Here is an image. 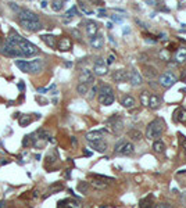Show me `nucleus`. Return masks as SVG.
<instances>
[{"label": "nucleus", "mask_w": 186, "mask_h": 208, "mask_svg": "<svg viewBox=\"0 0 186 208\" xmlns=\"http://www.w3.org/2000/svg\"><path fill=\"white\" fill-rule=\"evenodd\" d=\"M42 38V40L44 42V44H47L49 47H52V49H54L56 46H57V39H56V36L54 35H42L40 36Z\"/></svg>", "instance_id": "20"}, {"label": "nucleus", "mask_w": 186, "mask_h": 208, "mask_svg": "<svg viewBox=\"0 0 186 208\" xmlns=\"http://www.w3.org/2000/svg\"><path fill=\"white\" fill-rule=\"evenodd\" d=\"M54 86H56V85H52L50 88H39V89H38V93H42V94H43V93H46V92H49V89L54 88Z\"/></svg>", "instance_id": "44"}, {"label": "nucleus", "mask_w": 186, "mask_h": 208, "mask_svg": "<svg viewBox=\"0 0 186 208\" xmlns=\"http://www.w3.org/2000/svg\"><path fill=\"white\" fill-rule=\"evenodd\" d=\"M90 185L93 186L94 189H97V190H104V189L108 187V182L99 179V177H94V176H93V180L90 182Z\"/></svg>", "instance_id": "22"}, {"label": "nucleus", "mask_w": 186, "mask_h": 208, "mask_svg": "<svg viewBox=\"0 0 186 208\" xmlns=\"http://www.w3.org/2000/svg\"><path fill=\"white\" fill-rule=\"evenodd\" d=\"M164 132V122L163 119H153L149 125H147V129H146V137L149 140H158L161 137Z\"/></svg>", "instance_id": "1"}, {"label": "nucleus", "mask_w": 186, "mask_h": 208, "mask_svg": "<svg viewBox=\"0 0 186 208\" xmlns=\"http://www.w3.org/2000/svg\"><path fill=\"white\" fill-rule=\"evenodd\" d=\"M71 33H72V35H74L76 39H79V40H81V38H82V36H81V33H79V31H76V29H71Z\"/></svg>", "instance_id": "47"}, {"label": "nucleus", "mask_w": 186, "mask_h": 208, "mask_svg": "<svg viewBox=\"0 0 186 208\" xmlns=\"http://www.w3.org/2000/svg\"><path fill=\"white\" fill-rule=\"evenodd\" d=\"M79 80H81V83H86V85L93 83L94 76H93L90 69H82V72H81V75H79Z\"/></svg>", "instance_id": "11"}, {"label": "nucleus", "mask_w": 186, "mask_h": 208, "mask_svg": "<svg viewBox=\"0 0 186 208\" xmlns=\"http://www.w3.org/2000/svg\"><path fill=\"white\" fill-rule=\"evenodd\" d=\"M107 132L105 129H99V130H92V132L86 133V140L88 141H96V140H103L104 133Z\"/></svg>", "instance_id": "10"}, {"label": "nucleus", "mask_w": 186, "mask_h": 208, "mask_svg": "<svg viewBox=\"0 0 186 208\" xmlns=\"http://www.w3.org/2000/svg\"><path fill=\"white\" fill-rule=\"evenodd\" d=\"M18 19H24V21H39V17L36 13L28 10V8H21L18 13Z\"/></svg>", "instance_id": "7"}, {"label": "nucleus", "mask_w": 186, "mask_h": 208, "mask_svg": "<svg viewBox=\"0 0 186 208\" xmlns=\"http://www.w3.org/2000/svg\"><path fill=\"white\" fill-rule=\"evenodd\" d=\"M19 25H21L24 29L29 31V32H38L43 28V24L40 21H24V19H18Z\"/></svg>", "instance_id": "5"}, {"label": "nucleus", "mask_w": 186, "mask_h": 208, "mask_svg": "<svg viewBox=\"0 0 186 208\" xmlns=\"http://www.w3.org/2000/svg\"><path fill=\"white\" fill-rule=\"evenodd\" d=\"M63 7H64V2H63V0H53L52 8L54 11H61V10H63Z\"/></svg>", "instance_id": "31"}, {"label": "nucleus", "mask_w": 186, "mask_h": 208, "mask_svg": "<svg viewBox=\"0 0 186 208\" xmlns=\"http://www.w3.org/2000/svg\"><path fill=\"white\" fill-rule=\"evenodd\" d=\"M10 7H11V8H13V10H14V11H15V13H17V14H18V13H19V10H21V7H18V6H17V4H15V3H10Z\"/></svg>", "instance_id": "46"}, {"label": "nucleus", "mask_w": 186, "mask_h": 208, "mask_svg": "<svg viewBox=\"0 0 186 208\" xmlns=\"http://www.w3.org/2000/svg\"><path fill=\"white\" fill-rule=\"evenodd\" d=\"M85 155H92V153L88 151V150H85Z\"/></svg>", "instance_id": "58"}, {"label": "nucleus", "mask_w": 186, "mask_h": 208, "mask_svg": "<svg viewBox=\"0 0 186 208\" xmlns=\"http://www.w3.org/2000/svg\"><path fill=\"white\" fill-rule=\"evenodd\" d=\"M180 144H182V149H183V154L186 157V137L185 136H180Z\"/></svg>", "instance_id": "39"}, {"label": "nucleus", "mask_w": 186, "mask_h": 208, "mask_svg": "<svg viewBox=\"0 0 186 208\" xmlns=\"http://www.w3.org/2000/svg\"><path fill=\"white\" fill-rule=\"evenodd\" d=\"M113 79L115 80L117 83L125 82V80L128 79V74H126V71H124V69H117V71H114V74H113Z\"/></svg>", "instance_id": "19"}, {"label": "nucleus", "mask_w": 186, "mask_h": 208, "mask_svg": "<svg viewBox=\"0 0 186 208\" xmlns=\"http://www.w3.org/2000/svg\"><path fill=\"white\" fill-rule=\"evenodd\" d=\"M129 32H130L129 27H124V29H122V33H124V35H126V33H129Z\"/></svg>", "instance_id": "51"}, {"label": "nucleus", "mask_w": 186, "mask_h": 208, "mask_svg": "<svg viewBox=\"0 0 186 208\" xmlns=\"http://www.w3.org/2000/svg\"><path fill=\"white\" fill-rule=\"evenodd\" d=\"M92 3H97V4H101V0H90Z\"/></svg>", "instance_id": "55"}, {"label": "nucleus", "mask_w": 186, "mask_h": 208, "mask_svg": "<svg viewBox=\"0 0 186 208\" xmlns=\"http://www.w3.org/2000/svg\"><path fill=\"white\" fill-rule=\"evenodd\" d=\"M121 104L124 105L125 108H133L135 107V104H136V101H135V99H133L132 96H125L124 99H122Z\"/></svg>", "instance_id": "25"}, {"label": "nucleus", "mask_w": 186, "mask_h": 208, "mask_svg": "<svg viewBox=\"0 0 186 208\" xmlns=\"http://www.w3.org/2000/svg\"><path fill=\"white\" fill-rule=\"evenodd\" d=\"M18 49L21 50L22 57H32V55L39 54V49H38V47H36L33 43H31L29 40L24 39V38L18 42Z\"/></svg>", "instance_id": "2"}, {"label": "nucleus", "mask_w": 186, "mask_h": 208, "mask_svg": "<svg viewBox=\"0 0 186 208\" xmlns=\"http://www.w3.org/2000/svg\"><path fill=\"white\" fill-rule=\"evenodd\" d=\"M176 61L178 63H182V61H186V49L185 47H180L176 53Z\"/></svg>", "instance_id": "28"}, {"label": "nucleus", "mask_w": 186, "mask_h": 208, "mask_svg": "<svg viewBox=\"0 0 186 208\" xmlns=\"http://www.w3.org/2000/svg\"><path fill=\"white\" fill-rule=\"evenodd\" d=\"M103 44H104V38H103V35H100V33H97L93 38H90V46L93 47L94 50H100L103 47Z\"/></svg>", "instance_id": "13"}, {"label": "nucleus", "mask_w": 186, "mask_h": 208, "mask_svg": "<svg viewBox=\"0 0 186 208\" xmlns=\"http://www.w3.org/2000/svg\"><path fill=\"white\" fill-rule=\"evenodd\" d=\"M0 208H7V201L6 200H0Z\"/></svg>", "instance_id": "50"}, {"label": "nucleus", "mask_w": 186, "mask_h": 208, "mask_svg": "<svg viewBox=\"0 0 186 208\" xmlns=\"http://www.w3.org/2000/svg\"><path fill=\"white\" fill-rule=\"evenodd\" d=\"M128 78H129L132 86H139L142 83V75L139 74V71H136V69H132V71L129 72V75H128Z\"/></svg>", "instance_id": "16"}, {"label": "nucleus", "mask_w": 186, "mask_h": 208, "mask_svg": "<svg viewBox=\"0 0 186 208\" xmlns=\"http://www.w3.org/2000/svg\"><path fill=\"white\" fill-rule=\"evenodd\" d=\"M71 141H72V144H74V146H76V139H75V137H72Z\"/></svg>", "instance_id": "56"}, {"label": "nucleus", "mask_w": 186, "mask_h": 208, "mask_svg": "<svg viewBox=\"0 0 186 208\" xmlns=\"http://www.w3.org/2000/svg\"><path fill=\"white\" fill-rule=\"evenodd\" d=\"M105 125L111 129V132L115 133V135H119V133L124 130V121L121 119V116L118 115H113L105 121Z\"/></svg>", "instance_id": "4"}, {"label": "nucleus", "mask_w": 186, "mask_h": 208, "mask_svg": "<svg viewBox=\"0 0 186 208\" xmlns=\"http://www.w3.org/2000/svg\"><path fill=\"white\" fill-rule=\"evenodd\" d=\"M29 63V74H39L43 68V63L42 60H33V61H28Z\"/></svg>", "instance_id": "15"}, {"label": "nucleus", "mask_w": 186, "mask_h": 208, "mask_svg": "<svg viewBox=\"0 0 186 208\" xmlns=\"http://www.w3.org/2000/svg\"><path fill=\"white\" fill-rule=\"evenodd\" d=\"M175 82H176V76L171 71H167L160 75V85L164 88H171L172 85H175Z\"/></svg>", "instance_id": "6"}, {"label": "nucleus", "mask_w": 186, "mask_h": 208, "mask_svg": "<svg viewBox=\"0 0 186 208\" xmlns=\"http://www.w3.org/2000/svg\"><path fill=\"white\" fill-rule=\"evenodd\" d=\"M75 15H78V10L74 6V7H71L65 14H64V18H72V17H75Z\"/></svg>", "instance_id": "36"}, {"label": "nucleus", "mask_w": 186, "mask_h": 208, "mask_svg": "<svg viewBox=\"0 0 186 208\" xmlns=\"http://www.w3.org/2000/svg\"><path fill=\"white\" fill-rule=\"evenodd\" d=\"M99 32V27L94 21H88L86 22V33H88L89 38H93L94 35H97Z\"/></svg>", "instance_id": "18"}, {"label": "nucleus", "mask_w": 186, "mask_h": 208, "mask_svg": "<svg viewBox=\"0 0 186 208\" xmlns=\"http://www.w3.org/2000/svg\"><path fill=\"white\" fill-rule=\"evenodd\" d=\"M161 104V99L157 96V94H150L149 97V103H147V107L151 108V110H155V108H158Z\"/></svg>", "instance_id": "21"}, {"label": "nucleus", "mask_w": 186, "mask_h": 208, "mask_svg": "<svg viewBox=\"0 0 186 208\" xmlns=\"http://www.w3.org/2000/svg\"><path fill=\"white\" fill-rule=\"evenodd\" d=\"M31 121H32V118H31L29 115H22L21 118H19V125L21 126H28V125L31 124Z\"/></svg>", "instance_id": "35"}, {"label": "nucleus", "mask_w": 186, "mask_h": 208, "mask_svg": "<svg viewBox=\"0 0 186 208\" xmlns=\"http://www.w3.org/2000/svg\"><path fill=\"white\" fill-rule=\"evenodd\" d=\"M78 190L82 194H86L89 191V183L88 182H79L78 183Z\"/></svg>", "instance_id": "33"}, {"label": "nucleus", "mask_w": 186, "mask_h": 208, "mask_svg": "<svg viewBox=\"0 0 186 208\" xmlns=\"http://www.w3.org/2000/svg\"><path fill=\"white\" fill-rule=\"evenodd\" d=\"M139 208H157V204H155L154 196H146L144 198H142L139 201Z\"/></svg>", "instance_id": "9"}, {"label": "nucleus", "mask_w": 186, "mask_h": 208, "mask_svg": "<svg viewBox=\"0 0 186 208\" xmlns=\"http://www.w3.org/2000/svg\"><path fill=\"white\" fill-rule=\"evenodd\" d=\"M111 19H113L114 22H122L124 17H122V15H117V14H114V15H111Z\"/></svg>", "instance_id": "42"}, {"label": "nucleus", "mask_w": 186, "mask_h": 208, "mask_svg": "<svg viewBox=\"0 0 186 208\" xmlns=\"http://www.w3.org/2000/svg\"><path fill=\"white\" fill-rule=\"evenodd\" d=\"M185 202H186V197H185Z\"/></svg>", "instance_id": "59"}, {"label": "nucleus", "mask_w": 186, "mask_h": 208, "mask_svg": "<svg viewBox=\"0 0 186 208\" xmlns=\"http://www.w3.org/2000/svg\"><path fill=\"white\" fill-rule=\"evenodd\" d=\"M107 28H108V29H111V28H113V24H111V22H108V24H107Z\"/></svg>", "instance_id": "57"}, {"label": "nucleus", "mask_w": 186, "mask_h": 208, "mask_svg": "<svg viewBox=\"0 0 186 208\" xmlns=\"http://www.w3.org/2000/svg\"><path fill=\"white\" fill-rule=\"evenodd\" d=\"M18 89H19V90H24V89H25V85L19 82V83H18Z\"/></svg>", "instance_id": "53"}, {"label": "nucleus", "mask_w": 186, "mask_h": 208, "mask_svg": "<svg viewBox=\"0 0 186 208\" xmlns=\"http://www.w3.org/2000/svg\"><path fill=\"white\" fill-rule=\"evenodd\" d=\"M93 72L99 76H103V75L107 74V65L103 61V58H96L94 61V67H93Z\"/></svg>", "instance_id": "8"}, {"label": "nucleus", "mask_w": 186, "mask_h": 208, "mask_svg": "<svg viewBox=\"0 0 186 208\" xmlns=\"http://www.w3.org/2000/svg\"><path fill=\"white\" fill-rule=\"evenodd\" d=\"M114 61H115V55H114V54H110V55L107 57V64H108V65H111Z\"/></svg>", "instance_id": "45"}, {"label": "nucleus", "mask_w": 186, "mask_h": 208, "mask_svg": "<svg viewBox=\"0 0 186 208\" xmlns=\"http://www.w3.org/2000/svg\"><path fill=\"white\" fill-rule=\"evenodd\" d=\"M149 97H150V94H149V92H142L140 93V101H142V104L143 105H146L147 107V103H149Z\"/></svg>", "instance_id": "37"}, {"label": "nucleus", "mask_w": 186, "mask_h": 208, "mask_svg": "<svg viewBox=\"0 0 186 208\" xmlns=\"http://www.w3.org/2000/svg\"><path fill=\"white\" fill-rule=\"evenodd\" d=\"M61 189H63V185H61V183H57V185H52L50 186V191H54V190H61Z\"/></svg>", "instance_id": "41"}, {"label": "nucleus", "mask_w": 186, "mask_h": 208, "mask_svg": "<svg viewBox=\"0 0 186 208\" xmlns=\"http://www.w3.org/2000/svg\"><path fill=\"white\" fill-rule=\"evenodd\" d=\"M128 136H129L130 140H133V141H139L142 139V133L139 132L138 129H130L129 132H128Z\"/></svg>", "instance_id": "27"}, {"label": "nucleus", "mask_w": 186, "mask_h": 208, "mask_svg": "<svg viewBox=\"0 0 186 208\" xmlns=\"http://www.w3.org/2000/svg\"><path fill=\"white\" fill-rule=\"evenodd\" d=\"M153 150H154L155 153H158V154H163V153H165V144H164L163 140H154V143H153Z\"/></svg>", "instance_id": "24"}, {"label": "nucleus", "mask_w": 186, "mask_h": 208, "mask_svg": "<svg viewBox=\"0 0 186 208\" xmlns=\"http://www.w3.org/2000/svg\"><path fill=\"white\" fill-rule=\"evenodd\" d=\"M96 93H97V88L96 86H93V88L89 90V99H93V97L96 96Z\"/></svg>", "instance_id": "43"}, {"label": "nucleus", "mask_w": 186, "mask_h": 208, "mask_svg": "<svg viewBox=\"0 0 186 208\" xmlns=\"http://www.w3.org/2000/svg\"><path fill=\"white\" fill-rule=\"evenodd\" d=\"M76 92L81 94V96H85V94L89 92V85H86V83H79V85L76 86Z\"/></svg>", "instance_id": "30"}, {"label": "nucleus", "mask_w": 186, "mask_h": 208, "mask_svg": "<svg viewBox=\"0 0 186 208\" xmlns=\"http://www.w3.org/2000/svg\"><path fill=\"white\" fill-rule=\"evenodd\" d=\"M15 65L21 69L22 72H27L29 74V63L28 61H24V60H15Z\"/></svg>", "instance_id": "26"}, {"label": "nucleus", "mask_w": 186, "mask_h": 208, "mask_svg": "<svg viewBox=\"0 0 186 208\" xmlns=\"http://www.w3.org/2000/svg\"><path fill=\"white\" fill-rule=\"evenodd\" d=\"M56 154H49L46 157V160H47V164H53V162H56Z\"/></svg>", "instance_id": "40"}, {"label": "nucleus", "mask_w": 186, "mask_h": 208, "mask_svg": "<svg viewBox=\"0 0 186 208\" xmlns=\"http://www.w3.org/2000/svg\"><path fill=\"white\" fill-rule=\"evenodd\" d=\"M68 208H69V207H68Z\"/></svg>", "instance_id": "60"}, {"label": "nucleus", "mask_w": 186, "mask_h": 208, "mask_svg": "<svg viewBox=\"0 0 186 208\" xmlns=\"http://www.w3.org/2000/svg\"><path fill=\"white\" fill-rule=\"evenodd\" d=\"M133 151H135V147L130 141L125 140V139H121L118 143L114 147V153L118 155H132Z\"/></svg>", "instance_id": "3"}, {"label": "nucleus", "mask_w": 186, "mask_h": 208, "mask_svg": "<svg viewBox=\"0 0 186 208\" xmlns=\"http://www.w3.org/2000/svg\"><path fill=\"white\" fill-rule=\"evenodd\" d=\"M99 17H107V13H105L104 8H100L99 10Z\"/></svg>", "instance_id": "49"}, {"label": "nucleus", "mask_w": 186, "mask_h": 208, "mask_svg": "<svg viewBox=\"0 0 186 208\" xmlns=\"http://www.w3.org/2000/svg\"><path fill=\"white\" fill-rule=\"evenodd\" d=\"M143 75H144V78H147V79H153V78L157 76V71H155V68L154 67H151V65L144 67Z\"/></svg>", "instance_id": "23"}, {"label": "nucleus", "mask_w": 186, "mask_h": 208, "mask_svg": "<svg viewBox=\"0 0 186 208\" xmlns=\"http://www.w3.org/2000/svg\"><path fill=\"white\" fill-rule=\"evenodd\" d=\"M79 7H81V10H82V13L86 14V15H90V14H93V10H92V8H89L88 6H86V3L79 2Z\"/></svg>", "instance_id": "34"}, {"label": "nucleus", "mask_w": 186, "mask_h": 208, "mask_svg": "<svg viewBox=\"0 0 186 208\" xmlns=\"http://www.w3.org/2000/svg\"><path fill=\"white\" fill-rule=\"evenodd\" d=\"M10 161L8 160H3V161H0V165H6V164H8Z\"/></svg>", "instance_id": "54"}, {"label": "nucleus", "mask_w": 186, "mask_h": 208, "mask_svg": "<svg viewBox=\"0 0 186 208\" xmlns=\"http://www.w3.org/2000/svg\"><path fill=\"white\" fill-rule=\"evenodd\" d=\"M64 204L69 208H81L82 204H81L78 200H64Z\"/></svg>", "instance_id": "29"}, {"label": "nucleus", "mask_w": 186, "mask_h": 208, "mask_svg": "<svg viewBox=\"0 0 186 208\" xmlns=\"http://www.w3.org/2000/svg\"><path fill=\"white\" fill-rule=\"evenodd\" d=\"M89 146L92 147L93 150L99 153H104L107 150V143L104 140H96V141H89Z\"/></svg>", "instance_id": "17"}, {"label": "nucleus", "mask_w": 186, "mask_h": 208, "mask_svg": "<svg viewBox=\"0 0 186 208\" xmlns=\"http://www.w3.org/2000/svg\"><path fill=\"white\" fill-rule=\"evenodd\" d=\"M57 50H60V51H68V50H71L72 47V42L69 38H61L60 40L57 42Z\"/></svg>", "instance_id": "12"}, {"label": "nucleus", "mask_w": 186, "mask_h": 208, "mask_svg": "<svg viewBox=\"0 0 186 208\" xmlns=\"http://www.w3.org/2000/svg\"><path fill=\"white\" fill-rule=\"evenodd\" d=\"M40 7H42V8H46V7H47V2H46V0H42Z\"/></svg>", "instance_id": "52"}, {"label": "nucleus", "mask_w": 186, "mask_h": 208, "mask_svg": "<svg viewBox=\"0 0 186 208\" xmlns=\"http://www.w3.org/2000/svg\"><path fill=\"white\" fill-rule=\"evenodd\" d=\"M174 121L175 122H180V124H185L186 122V108L183 107H178L174 112Z\"/></svg>", "instance_id": "14"}, {"label": "nucleus", "mask_w": 186, "mask_h": 208, "mask_svg": "<svg viewBox=\"0 0 186 208\" xmlns=\"http://www.w3.org/2000/svg\"><path fill=\"white\" fill-rule=\"evenodd\" d=\"M36 137L40 139V140H47V139L50 137V135H49V132H47V130L40 129V130H38V132H36Z\"/></svg>", "instance_id": "32"}, {"label": "nucleus", "mask_w": 186, "mask_h": 208, "mask_svg": "<svg viewBox=\"0 0 186 208\" xmlns=\"http://www.w3.org/2000/svg\"><path fill=\"white\" fill-rule=\"evenodd\" d=\"M31 141H32V137H31V135H27L24 137V140H22V147H28L31 144Z\"/></svg>", "instance_id": "38"}, {"label": "nucleus", "mask_w": 186, "mask_h": 208, "mask_svg": "<svg viewBox=\"0 0 186 208\" xmlns=\"http://www.w3.org/2000/svg\"><path fill=\"white\" fill-rule=\"evenodd\" d=\"M158 208H174V207H171V205L167 204V202H161V204H158Z\"/></svg>", "instance_id": "48"}]
</instances>
